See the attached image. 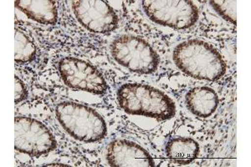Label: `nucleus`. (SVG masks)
Masks as SVG:
<instances>
[{
  "label": "nucleus",
  "instance_id": "f257e3e1",
  "mask_svg": "<svg viewBox=\"0 0 251 167\" xmlns=\"http://www.w3.org/2000/svg\"><path fill=\"white\" fill-rule=\"evenodd\" d=\"M177 68L194 79L214 81L226 74V64L217 49L200 40L182 42L174 48Z\"/></svg>",
  "mask_w": 251,
  "mask_h": 167
},
{
  "label": "nucleus",
  "instance_id": "f03ea898",
  "mask_svg": "<svg viewBox=\"0 0 251 167\" xmlns=\"http://www.w3.org/2000/svg\"><path fill=\"white\" fill-rule=\"evenodd\" d=\"M117 101L126 113L166 120L176 114L173 99L151 85L127 83L117 91Z\"/></svg>",
  "mask_w": 251,
  "mask_h": 167
},
{
  "label": "nucleus",
  "instance_id": "7ed1b4c3",
  "mask_svg": "<svg viewBox=\"0 0 251 167\" xmlns=\"http://www.w3.org/2000/svg\"><path fill=\"white\" fill-rule=\"evenodd\" d=\"M55 114L60 125L73 138L86 143L100 142L107 133L106 121L94 109L65 101L57 105Z\"/></svg>",
  "mask_w": 251,
  "mask_h": 167
},
{
  "label": "nucleus",
  "instance_id": "20e7f679",
  "mask_svg": "<svg viewBox=\"0 0 251 167\" xmlns=\"http://www.w3.org/2000/svg\"><path fill=\"white\" fill-rule=\"evenodd\" d=\"M111 54L118 64L137 74H152L159 65L157 52L145 40L133 35L116 38L111 43Z\"/></svg>",
  "mask_w": 251,
  "mask_h": 167
},
{
  "label": "nucleus",
  "instance_id": "39448f33",
  "mask_svg": "<svg viewBox=\"0 0 251 167\" xmlns=\"http://www.w3.org/2000/svg\"><path fill=\"white\" fill-rule=\"evenodd\" d=\"M143 7L151 21L175 29L191 28L200 16L197 6L189 0H144Z\"/></svg>",
  "mask_w": 251,
  "mask_h": 167
},
{
  "label": "nucleus",
  "instance_id": "423d86ee",
  "mask_svg": "<svg viewBox=\"0 0 251 167\" xmlns=\"http://www.w3.org/2000/svg\"><path fill=\"white\" fill-rule=\"evenodd\" d=\"M56 146V140L43 123L30 117H15V150L30 156L40 157L51 152Z\"/></svg>",
  "mask_w": 251,
  "mask_h": 167
},
{
  "label": "nucleus",
  "instance_id": "0eeeda50",
  "mask_svg": "<svg viewBox=\"0 0 251 167\" xmlns=\"http://www.w3.org/2000/svg\"><path fill=\"white\" fill-rule=\"evenodd\" d=\"M58 70L63 81L70 88L103 95L107 91L106 79L93 65L74 57H64Z\"/></svg>",
  "mask_w": 251,
  "mask_h": 167
},
{
  "label": "nucleus",
  "instance_id": "6e6552de",
  "mask_svg": "<svg viewBox=\"0 0 251 167\" xmlns=\"http://www.w3.org/2000/svg\"><path fill=\"white\" fill-rule=\"evenodd\" d=\"M72 7L79 23L90 31L106 34L118 27L117 13L105 1L77 0L72 1Z\"/></svg>",
  "mask_w": 251,
  "mask_h": 167
},
{
  "label": "nucleus",
  "instance_id": "1a4fd4ad",
  "mask_svg": "<svg viewBox=\"0 0 251 167\" xmlns=\"http://www.w3.org/2000/svg\"><path fill=\"white\" fill-rule=\"evenodd\" d=\"M109 166L113 167H152L154 162L150 154L139 144L127 140L110 142L106 151Z\"/></svg>",
  "mask_w": 251,
  "mask_h": 167
},
{
  "label": "nucleus",
  "instance_id": "9d476101",
  "mask_svg": "<svg viewBox=\"0 0 251 167\" xmlns=\"http://www.w3.org/2000/svg\"><path fill=\"white\" fill-rule=\"evenodd\" d=\"M185 101L191 113L199 117L207 118L216 111L220 99L213 89L200 86L188 91L186 95Z\"/></svg>",
  "mask_w": 251,
  "mask_h": 167
},
{
  "label": "nucleus",
  "instance_id": "9b49d317",
  "mask_svg": "<svg viewBox=\"0 0 251 167\" xmlns=\"http://www.w3.org/2000/svg\"><path fill=\"white\" fill-rule=\"evenodd\" d=\"M15 7L27 17L42 24H55L58 20L56 3L50 0H20Z\"/></svg>",
  "mask_w": 251,
  "mask_h": 167
},
{
  "label": "nucleus",
  "instance_id": "f8f14e48",
  "mask_svg": "<svg viewBox=\"0 0 251 167\" xmlns=\"http://www.w3.org/2000/svg\"><path fill=\"white\" fill-rule=\"evenodd\" d=\"M168 158L175 164L185 166L197 158L200 145L192 138L177 137L169 141L165 147Z\"/></svg>",
  "mask_w": 251,
  "mask_h": 167
},
{
  "label": "nucleus",
  "instance_id": "ddd939ff",
  "mask_svg": "<svg viewBox=\"0 0 251 167\" xmlns=\"http://www.w3.org/2000/svg\"><path fill=\"white\" fill-rule=\"evenodd\" d=\"M36 55V47L27 35L20 29H15V60L19 64L31 62Z\"/></svg>",
  "mask_w": 251,
  "mask_h": 167
},
{
  "label": "nucleus",
  "instance_id": "4468645a",
  "mask_svg": "<svg viewBox=\"0 0 251 167\" xmlns=\"http://www.w3.org/2000/svg\"><path fill=\"white\" fill-rule=\"evenodd\" d=\"M210 4L224 20H227L229 23L236 24L237 1L235 0L210 1Z\"/></svg>",
  "mask_w": 251,
  "mask_h": 167
},
{
  "label": "nucleus",
  "instance_id": "2eb2a0df",
  "mask_svg": "<svg viewBox=\"0 0 251 167\" xmlns=\"http://www.w3.org/2000/svg\"><path fill=\"white\" fill-rule=\"evenodd\" d=\"M15 104L22 102L28 97V91L25 83L16 75L15 76Z\"/></svg>",
  "mask_w": 251,
  "mask_h": 167
}]
</instances>
